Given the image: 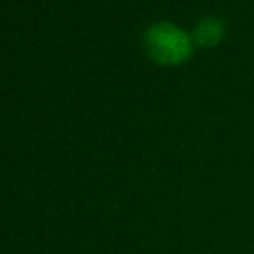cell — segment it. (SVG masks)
<instances>
[{
	"label": "cell",
	"instance_id": "6da1fadb",
	"mask_svg": "<svg viewBox=\"0 0 254 254\" xmlns=\"http://www.w3.org/2000/svg\"><path fill=\"white\" fill-rule=\"evenodd\" d=\"M145 50L159 64H181L192 54V38L179 26L157 22L145 30Z\"/></svg>",
	"mask_w": 254,
	"mask_h": 254
},
{
	"label": "cell",
	"instance_id": "7a4b0ae2",
	"mask_svg": "<svg viewBox=\"0 0 254 254\" xmlns=\"http://www.w3.org/2000/svg\"><path fill=\"white\" fill-rule=\"evenodd\" d=\"M224 34V26L218 18H204L196 24L192 32V40L200 46H214Z\"/></svg>",
	"mask_w": 254,
	"mask_h": 254
}]
</instances>
